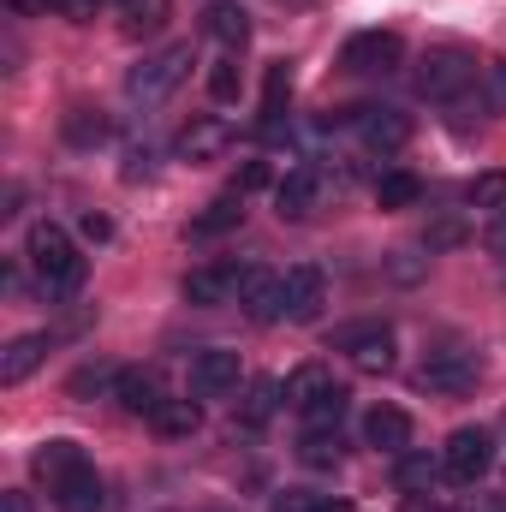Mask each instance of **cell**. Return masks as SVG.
<instances>
[{"instance_id":"1","label":"cell","mask_w":506,"mask_h":512,"mask_svg":"<svg viewBox=\"0 0 506 512\" xmlns=\"http://www.w3.org/2000/svg\"><path fill=\"white\" fill-rule=\"evenodd\" d=\"M30 268L42 274L48 292H78V286H84V256H78V245H72L54 221L30 227Z\"/></svg>"},{"instance_id":"2","label":"cell","mask_w":506,"mask_h":512,"mask_svg":"<svg viewBox=\"0 0 506 512\" xmlns=\"http://www.w3.org/2000/svg\"><path fill=\"white\" fill-rule=\"evenodd\" d=\"M185 72H191V42H173V48H161V54H149L137 72L126 78L131 102H143V108H155V102H167L179 84H185Z\"/></svg>"},{"instance_id":"3","label":"cell","mask_w":506,"mask_h":512,"mask_svg":"<svg viewBox=\"0 0 506 512\" xmlns=\"http://www.w3.org/2000/svg\"><path fill=\"white\" fill-rule=\"evenodd\" d=\"M471 78H477V60H471L465 48H453V42H447V48H429L423 66H417V90H423L429 102H453Z\"/></svg>"},{"instance_id":"4","label":"cell","mask_w":506,"mask_h":512,"mask_svg":"<svg viewBox=\"0 0 506 512\" xmlns=\"http://www.w3.org/2000/svg\"><path fill=\"white\" fill-rule=\"evenodd\" d=\"M489 465H495V441H489V429H459V435H447V447H441V471H447L453 483H483Z\"/></svg>"},{"instance_id":"5","label":"cell","mask_w":506,"mask_h":512,"mask_svg":"<svg viewBox=\"0 0 506 512\" xmlns=\"http://www.w3.org/2000/svg\"><path fill=\"white\" fill-rule=\"evenodd\" d=\"M399 60H405V42L393 30H364V36H352L340 48V66L346 72H364V78H387Z\"/></svg>"},{"instance_id":"6","label":"cell","mask_w":506,"mask_h":512,"mask_svg":"<svg viewBox=\"0 0 506 512\" xmlns=\"http://www.w3.org/2000/svg\"><path fill=\"white\" fill-rule=\"evenodd\" d=\"M477 376H483V358H477V352H459V346L429 352V358H423V370H417V382L435 387V393H471Z\"/></svg>"},{"instance_id":"7","label":"cell","mask_w":506,"mask_h":512,"mask_svg":"<svg viewBox=\"0 0 506 512\" xmlns=\"http://www.w3.org/2000/svg\"><path fill=\"white\" fill-rule=\"evenodd\" d=\"M245 274H251V268H239V262H209V268H191V274H185V298H191V304H203V310L233 304V298L245 292Z\"/></svg>"},{"instance_id":"8","label":"cell","mask_w":506,"mask_h":512,"mask_svg":"<svg viewBox=\"0 0 506 512\" xmlns=\"http://www.w3.org/2000/svg\"><path fill=\"white\" fill-rule=\"evenodd\" d=\"M340 352H352V364L364 370V376H387L393 370V334L381 328V322H364V328H340V340H334Z\"/></svg>"},{"instance_id":"9","label":"cell","mask_w":506,"mask_h":512,"mask_svg":"<svg viewBox=\"0 0 506 512\" xmlns=\"http://www.w3.org/2000/svg\"><path fill=\"white\" fill-rule=\"evenodd\" d=\"M346 120L358 126V143H364V149L393 155V149H405V143H411V120H405L399 108H352Z\"/></svg>"},{"instance_id":"10","label":"cell","mask_w":506,"mask_h":512,"mask_svg":"<svg viewBox=\"0 0 506 512\" xmlns=\"http://www.w3.org/2000/svg\"><path fill=\"white\" fill-rule=\"evenodd\" d=\"M280 280H286V322H316L322 304H328L322 268H316V262H298V268H286Z\"/></svg>"},{"instance_id":"11","label":"cell","mask_w":506,"mask_h":512,"mask_svg":"<svg viewBox=\"0 0 506 512\" xmlns=\"http://www.w3.org/2000/svg\"><path fill=\"white\" fill-rule=\"evenodd\" d=\"M191 393H197V399H227V393H239V352H197V364H191Z\"/></svg>"},{"instance_id":"12","label":"cell","mask_w":506,"mask_h":512,"mask_svg":"<svg viewBox=\"0 0 506 512\" xmlns=\"http://www.w3.org/2000/svg\"><path fill=\"white\" fill-rule=\"evenodd\" d=\"M239 304H245V316H251V322H262V328H268V322H280V316H286V280H280V274H262V268H251V274H245Z\"/></svg>"},{"instance_id":"13","label":"cell","mask_w":506,"mask_h":512,"mask_svg":"<svg viewBox=\"0 0 506 512\" xmlns=\"http://www.w3.org/2000/svg\"><path fill=\"white\" fill-rule=\"evenodd\" d=\"M54 507L60 512H108V483L96 477V465H84L66 483H54Z\"/></svg>"},{"instance_id":"14","label":"cell","mask_w":506,"mask_h":512,"mask_svg":"<svg viewBox=\"0 0 506 512\" xmlns=\"http://www.w3.org/2000/svg\"><path fill=\"white\" fill-rule=\"evenodd\" d=\"M203 36H215L227 54H239L251 42V12L233 6V0H215V6H203Z\"/></svg>"},{"instance_id":"15","label":"cell","mask_w":506,"mask_h":512,"mask_svg":"<svg viewBox=\"0 0 506 512\" xmlns=\"http://www.w3.org/2000/svg\"><path fill=\"white\" fill-rule=\"evenodd\" d=\"M274 203H280V215H286V221H304V215L322 203V173H316V167H292V173L280 179Z\"/></svg>"},{"instance_id":"16","label":"cell","mask_w":506,"mask_h":512,"mask_svg":"<svg viewBox=\"0 0 506 512\" xmlns=\"http://www.w3.org/2000/svg\"><path fill=\"white\" fill-rule=\"evenodd\" d=\"M114 399L126 405L131 417H155V411L167 405V387H161V376H155V370H120Z\"/></svg>"},{"instance_id":"17","label":"cell","mask_w":506,"mask_h":512,"mask_svg":"<svg viewBox=\"0 0 506 512\" xmlns=\"http://www.w3.org/2000/svg\"><path fill=\"white\" fill-rule=\"evenodd\" d=\"M84 465H90V459H84V447H78V441H42V447H36V459H30V471H36L48 489H54V483H66V477H72V471H84Z\"/></svg>"},{"instance_id":"18","label":"cell","mask_w":506,"mask_h":512,"mask_svg":"<svg viewBox=\"0 0 506 512\" xmlns=\"http://www.w3.org/2000/svg\"><path fill=\"white\" fill-rule=\"evenodd\" d=\"M227 143H233V131H227V120H215V114H203V120H191V126L179 131V155L185 161H215Z\"/></svg>"},{"instance_id":"19","label":"cell","mask_w":506,"mask_h":512,"mask_svg":"<svg viewBox=\"0 0 506 512\" xmlns=\"http://www.w3.org/2000/svg\"><path fill=\"white\" fill-rule=\"evenodd\" d=\"M364 441L381 447V453H405V447H411V417H405L399 405H376V411L364 417Z\"/></svg>"},{"instance_id":"20","label":"cell","mask_w":506,"mask_h":512,"mask_svg":"<svg viewBox=\"0 0 506 512\" xmlns=\"http://www.w3.org/2000/svg\"><path fill=\"white\" fill-rule=\"evenodd\" d=\"M239 221H245V197H239V191H227V197H215L203 215H191L185 239H221V233H233Z\"/></svg>"},{"instance_id":"21","label":"cell","mask_w":506,"mask_h":512,"mask_svg":"<svg viewBox=\"0 0 506 512\" xmlns=\"http://www.w3.org/2000/svg\"><path fill=\"white\" fill-rule=\"evenodd\" d=\"M42 358H48V334H18V340L0 352V387H18Z\"/></svg>"},{"instance_id":"22","label":"cell","mask_w":506,"mask_h":512,"mask_svg":"<svg viewBox=\"0 0 506 512\" xmlns=\"http://www.w3.org/2000/svg\"><path fill=\"white\" fill-rule=\"evenodd\" d=\"M167 12H173V0H120V30H126L131 42L137 36H155L167 24Z\"/></svg>"},{"instance_id":"23","label":"cell","mask_w":506,"mask_h":512,"mask_svg":"<svg viewBox=\"0 0 506 512\" xmlns=\"http://www.w3.org/2000/svg\"><path fill=\"white\" fill-rule=\"evenodd\" d=\"M334 387H340V382H334L322 364H304V370H292V376H286V399H292L298 411H310V405H316L322 393H334Z\"/></svg>"},{"instance_id":"24","label":"cell","mask_w":506,"mask_h":512,"mask_svg":"<svg viewBox=\"0 0 506 512\" xmlns=\"http://www.w3.org/2000/svg\"><path fill=\"white\" fill-rule=\"evenodd\" d=\"M66 137H72L78 149H96V143H108V137H114V120H108V114H96V108H72V114H66Z\"/></svg>"},{"instance_id":"25","label":"cell","mask_w":506,"mask_h":512,"mask_svg":"<svg viewBox=\"0 0 506 512\" xmlns=\"http://www.w3.org/2000/svg\"><path fill=\"white\" fill-rule=\"evenodd\" d=\"M149 423H155L161 435H173V441H179V435H197V429H203V411H197L191 399H167Z\"/></svg>"},{"instance_id":"26","label":"cell","mask_w":506,"mask_h":512,"mask_svg":"<svg viewBox=\"0 0 506 512\" xmlns=\"http://www.w3.org/2000/svg\"><path fill=\"white\" fill-rule=\"evenodd\" d=\"M465 203L471 209H483V215H506V173H477L471 185H465Z\"/></svg>"},{"instance_id":"27","label":"cell","mask_w":506,"mask_h":512,"mask_svg":"<svg viewBox=\"0 0 506 512\" xmlns=\"http://www.w3.org/2000/svg\"><path fill=\"white\" fill-rule=\"evenodd\" d=\"M423 197V179L417 173H381L376 179V203L381 209H411Z\"/></svg>"},{"instance_id":"28","label":"cell","mask_w":506,"mask_h":512,"mask_svg":"<svg viewBox=\"0 0 506 512\" xmlns=\"http://www.w3.org/2000/svg\"><path fill=\"white\" fill-rule=\"evenodd\" d=\"M298 459L304 465H340V429H304V441H298Z\"/></svg>"},{"instance_id":"29","label":"cell","mask_w":506,"mask_h":512,"mask_svg":"<svg viewBox=\"0 0 506 512\" xmlns=\"http://www.w3.org/2000/svg\"><path fill=\"white\" fill-rule=\"evenodd\" d=\"M346 405H352V393H346V387H334V393H322V399H316L310 411H298V417H304V429H340Z\"/></svg>"},{"instance_id":"30","label":"cell","mask_w":506,"mask_h":512,"mask_svg":"<svg viewBox=\"0 0 506 512\" xmlns=\"http://www.w3.org/2000/svg\"><path fill=\"white\" fill-rule=\"evenodd\" d=\"M286 96H292V72H286V66H268V90H262V120H268V126H280Z\"/></svg>"},{"instance_id":"31","label":"cell","mask_w":506,"mask_h":512,"mask_svg":"<svg viewBox=\"0 0 506 512\" xmlns=\"http://www.w3.org/2000/svg\"><path fill=\"white\" fill-rule=\"evenodd\" d=\"M274 405H280V382H251V393H245V423H268L274 417Z\"/></svg>"},{"instance_id":"32","label":"cell","mask_w":506,"mask_h":512,"mask_svg":"<svg viewBox=\"0 0 506 512\" xmlns=\"http://www.w3.org/2000/svg\"><path fill=\"white\" fill-rule=\"evenodd\" d=\"M66 387H72L78 399H90V393H108V387H120V370H108V364H84V370H78Z\"/></svg>"},{"instance_id":"33","label":"cell","mask_w":506,"mask_h":512,"mask_svg":"<svg viewBox=\"0 0 506 512\" xmlns=\"http://www.w3.org/2000/svg\"><path fill=\"white\" fill-rule=\"evenodd\" d=\"M435 459H399V489L405 495H429V483H435Z\"/></svg>"},{"instance_id":"34","label":"cell","mask_w":506,"mask_h":512,"mask_svg":"<svg viewBox=\"0 0 506 512\" xmlns=\"http://www.w3.org/2000/svg\"><path fill=\"white\" fill-rule=\"evenodd\" d=\"M483 108L489 114H506V60H495L489 78H483Z\"/></svg>"},{"instance_id":"35","label":"cell","mask_w":506,"mask_h":512,"mask_svg":"<svg viewBox=\"0 0 506 512\" xmlns=\"http://www.w3.org/2000/svg\"><path fill=\"white\" fill-rule=\"evenodd\" d=\"M209 96H215V102H233V96H239V66H233V60H221V66L209 72Z\"/></svg>"},{"instance_id":"36","label":"cell","mask_w":506,"mask_h":512,"mask_svg":"<svg viewBox=\"0 0 506 512\" xmlns=\"http://www.w3.org/2000/svg\"><path fill=\"white\" fill-rule=\"evenodd\" d=\"M274 512H322V495H310V489H286V495L274 501Z\"/></svg>"},{"instance_id":"37","label":"cell","mask_w":506,"mask_h":512,"mask_svg":"<svg viewBox=\"0 0 506 512\" xmlns=\"http://www.w3.org/2000/svg\"><path fill=\"white\" fill-rule=\"evenodd\" d=\"M48 12H60V18H90L96 0H48Z\"/></svg>"},{"instance_id":"38","label":"cell","mask_w":506,"mask_h":512,"mask_svg":"<svg viewBox=\"0 0 506 512\" xmlns=\"http://www.w3.org/2000/svg\"><path fill=\"white\" fill-rule=\"evenodd\" d=\"M399 512H447V507H441L435 495H405V507H399Z\"/></svg>"},{"instance_id":"39","label":"cell","mask_w":506,"mask_h":512,"mask_svg":"<svg viewBox=\"0 0 506 512\" xmlns=\"http://www.w3.org/2000/svg\"><path fill=\"white\" fill-rule=\"evenodd\" d=\"M0 512H30V495H18V489H12V495H0Z\"/></svg>"},{"instance_id":"40","label":"cell","mask_w":506,"mask_h":512,"mask_svg":"<svg viewBox=\"0 0 506 512\" xmlns=\"http://www.w3.org/2000/svg\"><path fill=\"white\" fill-rule=\"evenodd\" d=\"M96 6H108V0H96Z\"/></svg>"}]
</instances>
